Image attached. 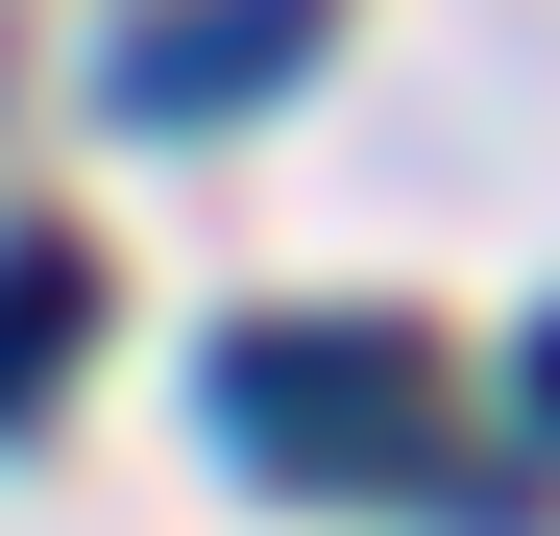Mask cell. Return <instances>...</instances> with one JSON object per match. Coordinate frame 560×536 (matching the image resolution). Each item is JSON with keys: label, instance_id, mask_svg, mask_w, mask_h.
<instances>
[{"label": "cell", "instance_id": "obj_1", "mask_svg": "<svg viewBox=\"0 0 560 536\" xmlns=\"http://www.w3.org/2000/svg\"><path fill=\"white\" fill-rule=\"evenodd\" d=\"M244 73H293V0H196V25H147V49H122V98L171 123V98H244Z\"/></svg>", "mask_w": 560, "mask_h": 536}, {"label": "cell", "instance_id": "obj_2", "mask_svg": "<svg viewBox=\"0 0 560 536\" xmlns=\"http://www.w3.org/2000/svg\"><path fill=\"white\" fill-rule=\"evenodd\" d=\"M536 415H560V341H536Z\"/></svg>", "mask_w": 560, "mask_h": 536}]
</instances>
